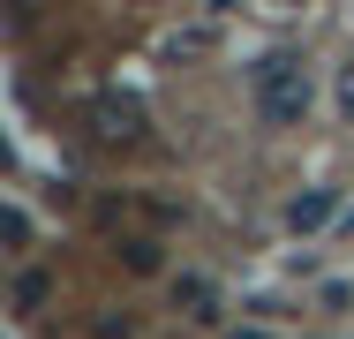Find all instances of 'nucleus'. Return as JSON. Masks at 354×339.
<instances>
[{
  "mask_svg": "<svg viewBox=\"0 0 354 339\" xmlns=\"http://www.w3.org/2000/svg\"><path fill=\"white\" fill-rule=\"evenodd\" d=\"M249 98H257V121H264V129H301V121H309V106H317L309 61H294V53L257 61V75H249Z\"/></svg>",
  "mask_w": 354,
  "mask_h": 339,
  "instance_id": "nucleus-1",
  "label": "nucleus"
},
{
  "mask_svg": "<svg viewBox=\"0 0 354 339\" xmlns=\"http://www.w3.org/2000/svg\"><path fill=\"white\" fill-rule=\"evenodd\" d=\"M332 211H339V196H332V189H309V196H294V203H286V226H294V234H317Z\"/></svg>",
  "mask_w": 354,
  "mask_h": 339,
  "instance_id": "nucleus-2",
  "label": "nucleus"
},
{
  "mask_svg": "<svg viewBox=\"0 0 354 339\" xmlns=\"http://www.w3.org/2000/svg\"><path fill=\"white\" fill-rule=\"evenodd\" d=\"M339 106H347V121H354V68L339 75Z\"/></svg>",
  "mask_w": 354,
  "mask_h": 339,
  "instance_id": "nucleus-3",
  "label": "nucleus"
},
{
  "mask_svg": "<svg viewBox=\"0 0 354 339\" xmlns=\"http://www.w3.org/2000/svg\"><path fill=\"white\" fill-rule=\"evenodd\" d=\"M234 339H264V332H234Z\"/></svg>",
  "mask_w": 354,
  "mask_h": 339,
  "instance_id": "nucleus-4",
  "label": "nucleus"
}]
</instances>
